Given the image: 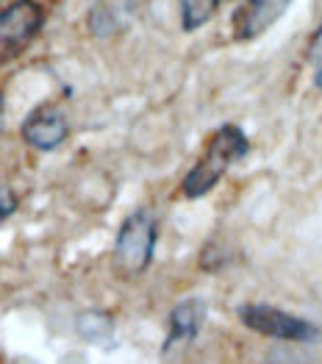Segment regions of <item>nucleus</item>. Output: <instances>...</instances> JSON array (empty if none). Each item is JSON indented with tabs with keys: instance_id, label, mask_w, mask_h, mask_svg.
<instances>
[{
	"instance_id": "nucleus-1",
	"label": "nucleus",
	"mask_w": 322,
	"mask_h": 364,
	"mask_svg": "<svg viewBox=\"0 0 322 364\" xmlns=\"http://www.w3.org/2000/svg\"><path fill=\"white\" fill-rule=\"evenodd\" d=\"M247 151H250V142H247L242 128H236V125L217 128L205 145V153L198 159V164L186 173V178L181 183L183 195L186 198H203L205 192H211L217 181L228 173V167L239 161Z\"/></svg>"
},
{
	"instance_id": "nucleus-2",
	"label": "nucleus",
	"mask_w": 322,
	"mask_h": 364,
	"mask_svg": "<svg viewBox=\"0 0 322 364\" xmlns=\"http://www.w3.org/2000/svg\"><path fill=\"white\" fill-rule=\"evenodd\" d=\"M45 23V9L36 0H14L0 9V67L20 59Z\"/></svg>"
},
{
	"instance_id": "nucleus-3",
	"label": "nucleus",
	"mask_w": 322,
	"mask_h": 364,
	"mask_svg": "<svg viewBox=\"0 0 322 364\" xmlns=\"http://www.w3.org/2000/svg\"><path fill=\"white\" fill-rule=\"evenodd\" d=\"M156 240H159V228L153 214L139 209L131 217H125V223L119 225L117 242H114V259L117 267L125 273H142L156 250Z\"/></svg>"
},
{
	"instance_id": "nucleus-4",
	"label": "nucleus",
	"mask_w": 322,
	"mask_h": 364,
	"mask_svg": "<svg viewBox=\"0 0 322 364\" xmlns=\"http://www.w3.org/2000/svg\"><path fill=\"white\" fill-rule=\"evenodd\" d=\"M239 320L256 334L269 336V339H284V342H306V339H311L317 334V328L308 320L264 304L242 306L239 309Z\"/></svg>"
},
{
	"instance_id": "nucleus-5",
	"label": "nucleus",
	"mask_w": 322,
	"mask_h": 364,
	"mask_svg": "<svg viewBox=\"0 0 322 364\" xmlns=\"http://www.w3.org/2000/svg\"><path fill=\"white\" fill-rule=\"evenodd\" d=\"M292 6V0H245L234 14V36L239 42H250L256 36H262L267 28H272L286 9Z\"/></svg>"
},
{
	"instance_id": "nucleus-6",
	"label": "nucleus",
	"mask_w": 322,
	"mask_h": 364,
	"mask_svg": "<svg viewBox=\"0 0 322 364\" xmlns=\"http://www.w3.org/2000/svg\"><path fill=\"white\" fill-rule=\"evenodd\" d=\"M20 134L36 151H56L67 136V120L56 106H39L26 117Z\"/></svg>"
},
{
	"instance_id": "nucleus-7",
	"label": "nucleus",
	"mask_w": 322,
	"mask_h": 364,
	"mask_svg": "<svg viewBox=\"0 0 322 364\" xmlns=\"http://www.w3.org/2000/svg\"><path fill=\"white\" fill-rule=\"evenodd\" d=\"M203 320H205V306L200 301H195V298L192 301H183L170 314V336H167V342L176 345V342L195 339L198 331L203 328Z\"/></svg>"
},
{
	"instance_id": "nucleus-8",
	"label": "nucleus",
	"mask_w": 322,
	"mask_h": 364,
	"mask_svg": "<svg viewBox=\"0 0 322 364\" xmlns=\"http://www.w3.org/2000/svg\"><path fill=\"white\" fill-rule=\"evenodd\" d=\"M222 0H181V28L198 31L205 26L217 11Z\"/></svg>"
},
{
	"instance_id": "nucleus-9",
	"label": "nucleus",
	"mask_w": 322,
	"mask_h": 364,
	"mask_svg": "<svg viewBox=\"0 0 322 364\" xmlns=\"http://www.w3.org/2000/svg\"><path fill=\"white\" fill-rule=\"evenodd\" d=\"M14 209H17V198L11 195V189H9V186H0V220H3V217H9Z\"/></svg>"
},
{
	"instance_id": "nucleus-10",
	"label": "nucleus",
	"mask_w": 322,
	"mask_h": 364,
	"mask_svg": "<svg viewBox=\"0 0 322 364\" xmlns=\"http://www.w3.org/2000/svg\"><path fill=\"white\" fill-rule=\"evenodd\" d=\"M314 84H317V87L322 90V64L317 67V73H314Z\"/></svg>"
}]
</instances>
